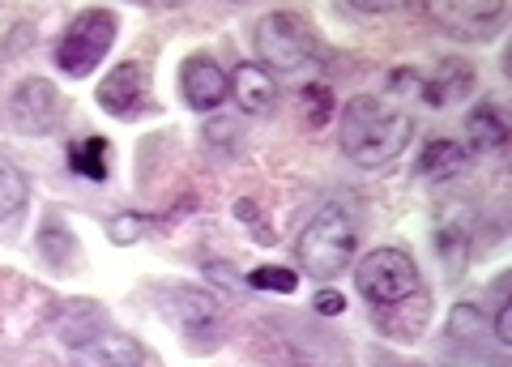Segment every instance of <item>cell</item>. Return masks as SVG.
Masks as SVG:
<instances>
[{
  "mask_svg": "<svg viewBox=\"0 0 512 367\" xmlns=\"http://www.w3.org/2000/svg\"><path fill=\"white\" fill-rule=\"evenodd\" d=\"M410 137H414V120L406 111H397L384 94H355L342 107L338 141H342V154L355 167L376 171L397 163L410 150Z\"/></svg>",
  "mask_w": 512,
  "mask_h": 367,
  "instance_id": "cell-1",
  "label": "cell"
},
{
  "mask_svg": "<svg viewBox=\"0 0 512 367\" xmlns=\"http://www.w3.org/2000/svg\"><path fill=\"white\" fill-rule=\"evenodd\" d=\"M355 248H359V214L346 197H333L320 205L295 244L299 265L316 282H333L346 265H355Z\"/></svg>",
  "mask_w": 512,
  "mask_h": 367,
  "instance_id": "cell-2",
  "label": "cell"
},
{
  "mask_svg": "<svg viewBox=\"0 0 512 367\" xmlns=\"http://www.w3.org/2000/svg\"><path fill=\"white\" fill-rule=\"evenodd\" d=\"M355 291L372 303V312H384V308H397V303H406V299H419L423 274H419V265H414L410 252L372 248L355 265Z\"/></svg>",
  "mask_w": 512,
  "mask_h": 367,
  "instance_id": "cell-3",
  "label": "cell"
},
{
  "mask_svg": "<svg viewBox=\"0 0 512 367\" xmlns=\"http://www.w3.org/2000/svg\"><path fill=\"white\" fill-rule=\"evenodd\" d=\"M116 35H120L116 9H103V5L82 9L77 18H69V26H64V35L56 43V69L64 77H90L103 65Z\"/></svg>",
  "mask_w": 512,
  "mask_h": 367,
  "instance_id": "cell-4",
  "label": "cell"
},
{
  "mask_svg": "<svg viewBox=\"0 0 512 367\" xmlns=\"http://www.w3.org/2000/svg\"><path fill=\"white\" fill-rule=\"evenodd\" d=\"M252 52H256V65L265 73H295V69L308 65V56H312L308 26L286 9L265 13L252 30Z\"/></svg>",
  "mask_w": 512,
  "mask_h": 367,
  "instance_id": "cell-5",
  "label": "cell"
},
{
  "mask_svg": "<svg viewBox=\"0 0 512 367\" xmlns=\"http://www.w3.org/2000/svg\"><path fill=\"white\" fill-rule=\"evenodd\" d=\"M9 116H13V124H18V133L47 137V133L60 129L64 99L47 77H26V82H18V90H13V99H9Z\"/></svg>",
  "mask_w": 512,
  "mask_h": 367,
  "instance_id": "cell-6",
  "label": "cell"
},
{
  "mask_svg": "<svg viewBox=\"0 0 512 367\" xmlns=\"http://www.w3.org/2000/svg\"><path fill=\"white\" fill-rule=\"evenodd\" d=\"M180 94H184V103L192 111L205 116V111H218L231 99V77L210 52H192L180 65Z\"/></svg>",
  "mask_w": 512,
  "mask_h": 367,
  "instance_id": "cell-7",
  "label": "cell"
},
{
  "mask_svg": "<svg viewBox=\"0 0 512 367\" xmlns=\"http://www.w3.org/2000/svg\"><path fill=\"white\" fill-rule=\"evenodd\" d=\"M141 94H146V73H141L137 60H120L99 82V90H94V103H99L107 116L128 120L141 107Z\"/></svg>",
  "mask_w": 512,
  "mask_h": 367,
  "instance_id": "cell-8",
  "label": "cell"
},
{
  "mask_svg": "<svg viewBox=\"0 0 512 367\" xmlns=\"http://www.w3.org/2000/svg\"><path fill=\"white\" fill-rule=\"evenodd\" d=\"M167 312L175 316V325H180L188 338L218 329V299H214V291H205V286L175 282L167 291Z\"/></svg>",
  "mask_w": 512,
  "mask_h": 367,
  "instance_id": "cell-9",
  "label": "cell"
},
{
  "mask_svg": "<svg viewBox=\"0 0 512 367\" xmlns=\"http://www.w3.org/2000/svg\"><path fill=\"white\" fill-rule=\"evenodd\" d=\"M427 13L457 39H491L504 22V5H431Z\"/></svg>",
  "mask_w": 512,
  "mask_h": 367,
  "instance_id": "cell-10",
  "label": "cell"
},
{
  "mask_svg": "<svg viewBox=\"0 0 512 367\" xmlns=\"http://www.w3.org/2000/svg\"><path fill=\"white\" fill-rule=\"evenodd\" d=\"M231 77V99L235 107L244 111V116H269V111L278 107V82H274V73H265L256 60H244Z\"/></svg>",
  "mask_w": 512,
  "mask_h": 367,
  "instance_id": "cell-11",
  "label": "cell"
},
{
  "mask_svg": "<svg viewBox=\"0 0 512 367\" xmlns=\"http://www.w3.org/2000/svg\"><path fill=\"white\" fill-rule=\"evenodd\" d=\"M73 367H146V355H141V346L128 333L103 329L99 338H90L86 346L73 350Z\"/></svg>",
  "mask_w": 512,
  "mask_h": 367,
  "instance_id": "cell-12",
  "label": "cell"
},
{
  "mask_svg": "<svg viewBox=\"0 0 512 367\" xmlns=\"http://www.w3.org/2000/svg\"><path fill=\"white\" fill-rule=\"evenodd\" d=\"M414 171H419V180H427V184H448V180H457V175L466 171V150H461L457 141H448V137H436V141H427L423 146Z\"/></svg>",
  "mask_w": 512,
  "mask_h": 367,
  "instance_id": "cell-13",
  "label": "cell"
},
{
  "mask_svg": "<svg viewBox=\"0 0 512 367\" xmlns=\"http://www.w3.org/2000/svg\"><path fill=\"white\" fill-rule=\"evenodd\" d=\"M466 137H470V150L474 154H495L508 146V120L495 103H478L470 116H466Z\"/></svg>",
  "mask_w": 512,
  "mask_h": 367,
  "instance_id": "cell-14",
  "label": "cell"
},
{
  "mask_svg": "<svg viewBox=\"0 0 512 367\" xmlns=\"http://www.w3.org/2000/svg\"><path fill=\"white\" fill-rule=\"evenodd\" d=\"M466 90H470V69L448 65V60H444V69H436V73H419V94H423L427 107H444V103L461 99Z\"/></svg>",
  "mask_w": 512,
  "mask_h": 367,
  "instance_id": "cell-15",
  "label": "cell"
},
{
  "mask_svg": "<svg viewBox=\"0 0 512 367\" xmlns=\"http://www.w3.org/2000/svg\"><path fill=\"white\" fill-rule=\"evenodd\" d=\"M56 333H60V342L69 346V350H77V346H86L90 338H99L103 333V312L94 308V303H69V312L60 316V325H56Z\"/></svg>",
  "mask_w": 512,
  "mask_h": 367,
  "instance_id": "cell-16",
  "label": "cell"
},
{
  "mask_svg": "<svg viewBox=\"0 0 512 367\" xmlns=\"http://www.w3.org/2000/svg\"><path fill=\"white\" fill-rule=\"evenodd\" d=\"M30 201V180L13 158L0 154V222H13Z\"/></svg>",
  "mask_w": 512,
  "mask_h": 367,
  "instance_id": "cell-17",
  "label": "cell"
},
{
  "mask_svg": "<svg viewBox=\"0 0 512 367\" xmlns=\"http://www.w3.org/2000/svg\"><path fill=\"white\" fill-rule=\"evenodd\" d=\"M107 158H111V146L107 137H82L69 146V171L86 175V180H107Z\"/></svg>",
  "mask_w": 512,
  "mask_h": 367,
  "instance_id": "cell-18",
  "label": "cell"
},
{
  "mask_svg": "<svg viewBox=\"0 0 512 367\" xmlns=\"http://www.w3.org/2000/svg\"><path fill=\"white\" fill-rule=\"evenodd\" d=\"M39 252L52 265H69L73 261V235H69V227H60V218H47L43 222V231H39Z\"/></svg>",
  "mask_w": 512,
  "mask_h": 367,
  "instance_id": "cell-19",
  "label": "cell"
},
{
  "mask_svg": "<svg viewBox=\"0 0 512 367\" xmlns=\"http://www.w3.org/2000/svg\"><path fill=\"white\" fill-rule=\"evenodd\" d=\"M244 282L252 286V291H274V295H295L299 291V274L295 269H282V265H256Z\"/></svg>",
  "mask_w": 512,
  "mask_h": 367,
  "instance_id": "cell-20",
  "label": "cell"
},
{
  "mask_svg": "<svg viewBox=\"0 0 512 367\" xmlns=\"http://www.w3.org/2000/svg\"><path fill=\"white\" fill-rule=\"evenodd\" d=\"M333 111H338V99H333V90L325 82L303 86V116H308L312 129H325V124L333 120Z\"/></svg>",
  "mask_w": 512,
  "mask_h": 367,
  "instance_id": "cell-21",
  "label": "cell"
},
{
  "mask_svg": "<svg viewBox=\"0 0 512 367\" xmlns=\"http://www.w3.org/2000/svg\"><path fill=\"white\" fill-rule=\"evenodd\" d=\"M154 227V218H146V214H116L107 222V235H111V244H120V248H128V244H137L141 235H146Z\"/></svg>",
  "mask_w": 512,
  "mask_h": 367,
  "instance_id": "cell-22",
  "label": "cell"
},
{
  "mask_svg": "<svg viewBox=\"0 0 512 367\" xmlns=\"http://www.w3.org/2000/svg\"><path fill=\"white\" fill-rule=\"evenodd\" d=\"M508 278L495 282V295H500V308H495V329H491V338L495 346H512V303H508Z\"/></svg>",
  "mask_w": 512,
  "mask_h": 367,
  "instance_id": "cell-23",
  "label": "cell"
},
{
  "mask_svg": "<svg viewBox=\"0 0 512 367\" xmlns=\"http://www.w3.org/2000/svg\"><path fill=\"white\" fill-rule=\"evenodd\" d=\"M312 308L320 312V316H342L346 312V299H342V291H333V286H325L316 299H312Z\"/></svg>",
  "mask_w": 512,
  "mask_h": 367,
  "instance_id": "cell-24",
  "label": "cell"
},
{
  "mask_svg": "<svg viewBox=\"0 0 512 367\" xmlns=\"http://www.w3.org/2000/svg\"><path fill=\"white\" fill-rule=\"evenodd\" d=\"M235 218H248V222H252V231H256V239H261V244H269V239H274V235L265 231V222L256 218V205H252V201H235Z\"/></svg>",
  "mask_w": 512,
  "mask_h": 367,
  "instance_id": "cell-25",
  "label": "cell"
},
{
  "mask_svg": "<svg viewBox=\"0 0 512 367\" xmlns=\"http://www.w3.org/2000/svg\"><path fill=\"white\" fill-rule=\"evenodd\" d=\"M295 367H308V363H295Z\"/></svg>",
  "mask_w": 512,
  "mask_h": 367,
  "instance_id": "cell-26",
  "label": "cell"
}]
</instances>
